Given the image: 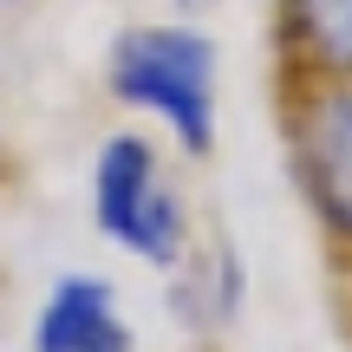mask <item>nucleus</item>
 <instances>
[{
	"label": "nucleus",
	"instance_id": "f257e3e1",
	"mask_svg": "<svg viewBox=\"0 0 352 352\" xmlns=\"http://www.w3.org/2000/svg\"><path fill=\"white\" fill-rule=\"evenodd\" d=\"M111 98L170 131L183 157H215L222 138V52L196 20H144L111 46Z\"/></svg>",
	"mask_w": 352,
	"mask_h": 352
},
{
	"label": "nucleus",
	"instance_id": "f03ea898",
	"mask_svg": "<svg viewBox=\"0 0 352 352\" xmlns=\"http://www.w3.org/2000/svg\"><path fill=\"white\" fill-rule=\"evenodd\" d=\"M274 118L300 209L320 235L333 280L352 287V85L340 78H274Z\"/></svg>",
	"mask_w": 352,
	"mask_h": 352
},
{
	"label": "nucleus",
	"instance_id": "7ed1b4c3",
	"mask_svg": "<svg viewBox=\"0 0 352 352\" xmlns=\"http://www.w3.org/2000/svg\"><path fill=\"white\" fill-rule=\"evenodd\" d=\"M91 222L111 248L138 254L144 267H183L196 222L183 189L170 183L164 151L144 131H118L91 157Z\"/></svg>",
	"mask_w": 352,
	"mask_h": 352
},
{
	"label": "nucleus",
	"instance_id": "20e7f679",
	"mask_svg": "<svg viewBox=\"0 0 352 352\" xmlns=\"http://www.w3.org/2000/svg\"><path fill=\"white\" fill-rule=\"evenodd\" d=\"M131 340L118 287L98 274H59L33 314V352H131Z\"/></svg>",
	"mask_w": 352,
	"mask_h": 352
},
{
	"label": "nucleus",
	"instance_id": "39448f33",
	"mask_svg": "<svg viewBox=\"0 0 352 352\" xmlns=\"http://www.w3.org/2000/svg\"><path fill=\"white\" fill-rule=\"evenodd\" d=\"M274 78L352 85V0H274Z\"/></svg>",
	"mask_w": 352,
	"mask_h": 352
},
{
	"label": "nucleus",
	"instance_id": "423d86ee",
	"mask_svg": "<svg viewBox=\"0 0 352 352\" xmlns=\"http://www.w3.org/2000/svg\"><path fill=\"white\" fill-rule=\"evenodd\" d=\"M346 320H352V287H346Z\"/></svg>",
	"mask_w": 352,
	"mask_h": 352
}]
</instances>
